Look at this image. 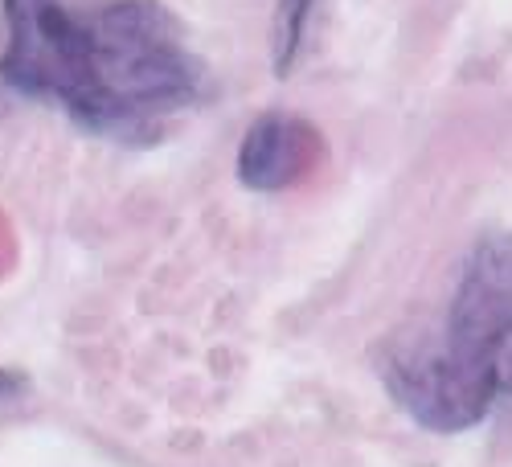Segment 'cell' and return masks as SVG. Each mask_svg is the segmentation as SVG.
<instances>
[{
	"instance_id": "cell-1",
	"label": "cell",
	"mask_w": 512,
	"mask_h": 467,
	"mask_svg": "<svg viewBox=\"0 0 512 467\" xmlns=\"http://www.w3.org/2000/svg\"><path fill=\"white\" fill-rule=\"evenodd\" d=\"M0 82L87 136L148 148L209 95L181 17L160 0H0Z\"/></svg>"
},
{
	"instance_id": "cell-2",
	"label": "cell",
	"mask_w": 512,
	"mask_h": 467,
	"mask_svg": "<svg viewBox=\"0 0 512 467\" xmlns=\"http://www.w3.org/2000/svg\"><path fill=\"white\" fill-rule=\"evenodd\" d=\"M377 377L410 422L439 435L512 402V234L467 250L447 312L390 336L377 349Z\"/></svg>"
},
{
	"instance_id": "cell-3",
	"label": "cell",
	"mask_w": 512,
	"mask_h": 467,
	"mask_svg": "<svg viewBox=\"0 0 512 467\" xmlns=\"http://www.w3.org/2000/svg\"><path fill=\"white\" fill-rule=\"evenodd\" d=\"M324 164L320 127L291 111L259 115L238 148V181L254 193H283L304 185Z\"/></svg>"
},
{
	"instance_id": "cell-4",
	"label": "cell",
	"mask_w": 512,
	"mask_h": 467,
	"mask_svg": "<svg viewBox=\"0 0 512 467\" xmlns=\"http://www.w3.org/2000/svg\"><path fill=\"white\" fill-rule=\"evenodd\" d=\"M320 0H279L275 5V29H271V70L275 78H291V70L300 66L304 37L312 25Z\"/></svg>"
},
{
	"instance_id": "cell-5",
	"label": "cell",
	"mask_w": 512,
	"mask_h": 467,
	"mask_svg": "<svg viewBox=\"0 0 512 467\" xmlns=\"http://www.w3.org/2000/svg\"><path fill=\"white\" fill-rule=\"evenodd\" d=\"M17 394H21V377L0 369V398H17Z\"/></svg>"
}]
</instances>
